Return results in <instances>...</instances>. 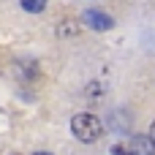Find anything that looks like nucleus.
Listing matches in <instances>:
<instances>
[{"label":"nucleus","instance_id":"nucleus-4","mask_svg":"<svg viewBox=\"0 0 155 155\" xmlns=\"http://www.w3.org/2000/svg\"><path fill=\"white\" fill-rule=\"evenodd\" d=\"M22 8L30 11V14H41L46 8V0H22Z\"/></svg>","mask_w":155,"mask_h":155},{"label":"nucleus","instance_id":"nucleus-2","mask_svg":"<svg viewBox=\"0 0 155 155\" xmlns=\"http://www.w3.org/2000/svg\"><path fill=\"white\" fill-rule=\"evenodd\" d=\"M82 22L90 25L93 30H112V27H114V19H112L109 14H104V11H95V8L84 11V14H82Z\"/></svg>","mask_w":155,"mask_h":155},{"label":"nucleus","instance_id":"nucleus-1","mask_svg":"<svg viewBox=\"0 0 155 155\" xmlns=\"http://www.w3.org/2000/svg\"><path fill=\"white\" fill-rule=\"evenodd\" d=\"M71 131H74V136H76L79 142H84V144H93V142L101 136L104 125H101V120H98L95 114H90V112H82V114H76V117L71 120Z\"/></svg>","mask_w":155,"mask_h":155},{"label":"nucleus","instance_id":"nucleus-5","mask_svg":"<svg viewBox=\"0 0 155 155\" xmlns=\"http://www.w3.org/2000/svg\"><path fill=\"white\" fill-rule=\"evenodd\" d=\"M150 136H153V142H155V123H153V128H150Z\"/></svg>","mask_w":155,"mask_h":155},{"label":"nucleus","instance_id":"nucleus-6","mask_svg":"<svg viewBox=\"0 0 155 155\" xmlns=\"http://www.w3.org/2000/svg\"><path fill=\"white\" fill-rule=\"evenodd\" d=\"M35 155H52V153H35Z\"/></svg>","mask_w":155,"mask_h":155},{"label":"nucleus","instance_id":"nucleus-3","mask_svg":"<svg viewBox=\"0 0 155 155\" xmlns=\"http://www.w3.org/2000/svg\"><path fill=\"white\" fill-rule=\"evenodd\" d=\"M128 150H131V155H155V142H153V136L136 134V136H131Z\"/></svg>","mask_w":155,"mask_h":155}]
</instances>
